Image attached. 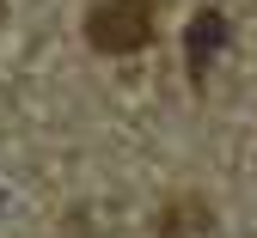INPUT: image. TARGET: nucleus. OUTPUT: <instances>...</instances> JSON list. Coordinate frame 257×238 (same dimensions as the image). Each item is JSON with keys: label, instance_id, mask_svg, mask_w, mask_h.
Returning <instances> with one entry per match:
<instances>
[{"label": "nucleus", "instance_id": "nucleus-1", "mask_svg": "<svg viewBox=\"0 0 257 238\" xmlns=\"http://www.w3.org/2000/svg\"><path fill=\"white\" fill-rule=\"evenodd\" d=\"M86 43L104 55H128L153 43V0H98L86 19Z\"/></svg>", "mask_w": 257, "mask_h": 238}, {"label": "nucleus", "instance_id": "nucleus-2", "mask_svg": "<svg viewBox=\"0 0 257 238\" xmlns=\"http://www.w3.org/2000/svg\"><path fill=\"white\" fill-rule=\"evenodd\" d=\"M220 37H227V19L220 13H196V31H190V74L208 67V55L220 49Z\"/></svg>", "mask_w": 257, "mask_h": 238}]
</instances>
